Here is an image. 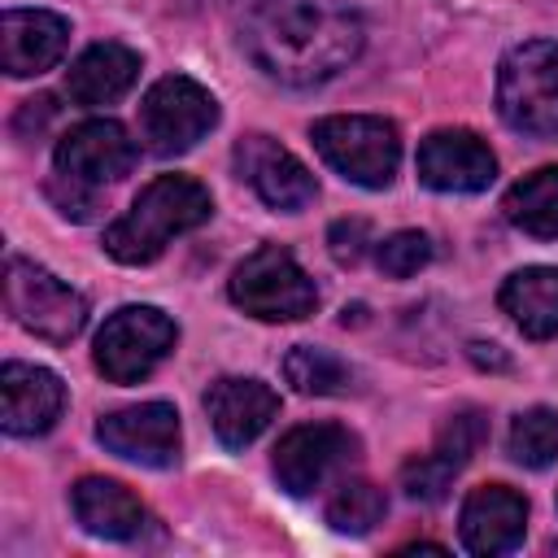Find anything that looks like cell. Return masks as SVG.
I'll use <instances>...</instances> for the list:
<instances>
[{"mask_svg": "<svg viewBox=\"0 0 558 558\" xmlns=\"http://www.w3.org/2000/svg\"><path fill=\"white\" fill-rule=\"evenodd\" d=\"M357 458V436L340 423H301L275 445V480L288 497L318 493L336 471Z\"/></svg>", "mask_w": 558, "mask_h": 558, "instance_id": "obj_10", "label": "cell"}, {"mask_svg": "<svg viewBox=\"0 0 558 558\" xmlns=\"http://www.w3.org/2000/svg\"><path fill=\"white\" fill-rule=\"evenodd\" d=\"M70 510H74L78 527L100 541H140L144 527L153 523L144 501L126 484L105 480V475H83L70 488Z\"/></svg>", "mask_w": 558, "mask_h": 558, "instance_id": "obj_19", "label": "cell"}, {"mask_svg": "<svg viewBox=\"0 0 558 558\" xmlns=\"http://www.w3.org/2000/svg\"><path fill=\"white\" fill-rule=\"evenodd\" d=\"M231 301L262 323H296L318 310V288L283 244L253 248L227 283Z\"/></svg>", "mask_w": 558, "mask_h": 558, "instance_id": "obj_6", "label": "cell"}, {"mask_svg": "<svg viewBox=\"0 0 558 558\" xmlns=\"http://www.w3.org/2000/svg\"><path fill=\"white\" fill-rule=\"evenodd\" d=\"M179 327L157 305H122L96 331L92 362L109 384H140L148 379L174 349Z\"/></svg>", "mask_w": 558, "mask_h": 558, "instance_id": "obj_7", "label": "cell"}, {"mask_svg": "<svg viewBox=\"0 0 558 558\" xmlns=\"http://www.w3.org/2000/svg\"><path fill=\"white\" fill-rule=\"evenodd\" d=\"M218 126V100L187 74L157 78L140 100V140L157 157H179L196 148Z\"/></svg>", "mask_w": 558, "mask_h": 558, "instance_id": "obj_8", "label": "cell"}, {"mask_svg": "<svg viewBox=\"0 0 558 558\" xmlns=\"http://www.w3.org/2000/svg\"><path fill=\"white\" fill-rule=\"evenodd\" d=\"M497 305L510 314V323L527 340H554L558 336V266H523L506 275Z\"/></svg>", "mask_w": 558, "mask_h": 558, "instance_id": "obj_21", "label": "cell"}, {"mask_svg": "<svg viewBox=\"0 0 558 558\" xmlns=\"http://www.w3.org/2000/svg\"><path fill=\"white\" fill-rule=\"evenodd\" d=\"M506 449L519 466L527 471H541L558 458V410L549 405H532L523 414H514L510 423V436H506Z\"/></svg>", "mask_w": 558, "mask_h": 558, "instance_id": "obj_24", "label": "cell"}, {"mask_svg": "<svg viewBox=\"0 0 558 558\" xmlns=\"http://www.w3.org/2000/svg\"><path fill=\"white\" fill-rule=\"evenodd\" d=\"M310 140L318 148V157L349 183L357 187H388L397 166H401V135L388 118L375 113H336V118H318L310 126Z\"/></svg>", "mask_w": 558, "mask_h": 558, "instance_id": "obj_5", "label": "cell"}, {"mask_svg": "<svg viewBox=\"0 0 558 558\" xmlns=\"http://www.w3.org/2000/svg\"><path fill=\"white\" fill-rule=\"evenodd\" d=\"M70 48V22L52 9H4L0 17V65L13 78L52 70Z\"/></svg>", "mask_w": 558, "mask_h": 558, "instance_id": "obj_18", "label": "cell"}, {"mask_svg": "<svg viewBox=\"0 0 558 558\" xmlns=\"http://www.w3.org/2000/svg\"><path fill=\"white\" fill-rule=\"evenodd\" d=\"M375 262H379V270L388 279H410V275H418L432 262V240L423 231H392L375 248Z\"/></svg>", "mask_w": 558, "mask_h": 558, "instance_id": "obj_26", "label": "cell"}, {"mask_svg": "<svg viewBox=\"0 0 558 558\" xmlns=\"http://www.w3.org/2000/svg\"><path fill=\"white\" fill-rule=\"evenodd\" d=\"M135 78H140V52L105 39V44H92L74 57V65L65 70V96L74 105L96 109V105L122 100L135 87Z\"/></svg>", "mask_w": 558, "mask_h": 558, "instance_id": "obj_20", "label": "cell"}, {"mask_svg": "<svg viewBox=\"0 0 558 558\" xmlns=\"http://www.w3.org/2000/svg\"><path fill=\"white\" fill-rule=\"evenodd\" d=\"M497 113L519 135H558V39H527L501 57Z\"/></svg>", "mask_w": 558, "mask_h": 558, "instance_id": "obj_4", "label": "cell"}, {"mask_svg": "<svg viewBox=\"0 0 558 558\" xmlns=\"http://www.w3.org/2000/svg\"><path fill=\"white\" fill-rule=\"evenodd\" d=\"M384 510H388V501L371 480H344V484H336V493L327 501V523L344 536H366L384 519Z\"/></svg>", "mask_w": 558, "mask_h": 558, "instance_id": "obj_25", "label": "cell"}, {"mask_svg": "<svg viewBox=\"0 0 558 558\" xmlns=\"http://www.w3.org/2000/svg\"><path fill=\"white\" fill-rule=\"evenodd\" d=\"M458 532H462V545L480 558L510 554L523 545V532H527V497L514 493L510 484H480L462 501Z\"/></svg>", "mask_w": 558, "mask_h": 558, "instance_id": "obj_16", "label": "cell"}, {"mask_svg": "<svg viewBox=\"0 0 558 558\" xmlns=\"http://www.w3.org/2000/svg\"><path fill=\"white\" fill-rule=\"evenodd\" d=\"M96 440L140 466L166 471L179 462V410L170 401H140L126 410H113L96 423Z\"/></svg>", "mask_w": 558, "mask_h": 558, "instance_id": "obj_11", "label": "cell"}, {"mask_svg": "<svg viewBox=\"0 0 558 558\" xmlns=\"http://www.w3.org/2000/svg\"><path fill=\"white\" fill-rule=\"evenodd\" d=\"M501 214L510 227H519L523 235L536 240H558V166H541L532 174H523L506 201Z\"/></svg>", "mask_w": 558, "mask_h": 558, "instance_id": "obj_22", "label": "cell"}, {"mask_svg": "<svg viewBox=\"0 0 558 558\" xmlns=\"http://www.w3.org/2000/svg\"><path fill=\"white\" fill-rule=\"evenodd\" d=\"M488 440V418L480 410H458L445 418V427L436 432L432 449L410 458L401 466V488L414 497V501H440L453 484V475L475 458V449Z\"/></svg>", "mask_w": 558, "mask_h": 558, "instance_id": "obj_12", "label": "cell"}, {"mask_svg": "<svg viewBox=\"0 0 558 558\" xmlns=\"http://www.w3.org/2000/svg\"><path fill=\"white\" fill-rule=\"evenodd\" d=\"M0 423L9 436H44L57 427L65 410V384L35 362L0 366Z\"/></svg>", "mask_w": 558, "mask_h": 558, "instance_id": "obj_17", "label": "cell"}, {"mask_svg": "<svg viewBox=\"0 0 558 558\" xmlns=\"http://www.w3.org/2000/svg\"><path fill=\"white\" fill-rule=\"evenodd\" d=\"M240 48L266 78L318 87L362 57L366 26L349 0H248Z\"/></svg>", "mask_w": 558, "mask_h": 558, "instance_id": "obj_1", "label": "cell"}, {"mask_svg": "<svg viewBox=\"0 0 558 558\" xmlns=\"http://www.w3.org/2000/svg\"><path fill=\"white\" fill-rule=\"evenodd\" d=\"M466 353H471L475 366H493V371H506V366H510V357H506L497 344H480V340H475V344H466Z\"/></svg>", "mask_w": 558, "mask_h": 558, "instance_id": "obj_28", "label": "cell"}, {"mask_svg": "<svg viewBox=\"0 0 558 558\" xmlns=\"http://www.w3.org/2000/svg\"><path fill=\"white\" fill-rule=\"evenodd\" d=\"M418 183L432 192H484L497 179L493 148L466 126H440L418 144Z\"/></svg>", "mask_w": 558, "mask_h": 558, "instance_id": "obj_13", "label": "cell"}, {"mask_svg": "<svg viewBox=\"0 0 558 558\" xmlns=\"http://www.w3.org/2000/svg\"><path fill=\"white\" fill-rule=\"evenodd\" d=\"M205 414L227 449H248L279 414V392L253 375H222L205 388Z\"/></svg>", "mask_w": 558, "mask_h": 558, "instance_id": "obj_15", "label": "cell"}, {"mask_svg": "<svg viewBox=\"0 0 558 558\" xmlns=\"http://www.w3.org/2000/svg\"><path fill=\"white\" fill-rule=\"evenodd\" d=\"M214 214V196L209 187H201L187 174H157L135 201L131 209L109 222L105 231V253L122 266H148L166 253L170 240L205 227Z\"/></svg>", "mask_w": 558, "mask_h": 558, "instance_id": "obj_2", "label": "cell"}, {"mask_svg": "<svg viewBox=\"0 0 558 558\" xmlns=\"http://www.w3.org/2000/svg\"><path fill=\"white\" fill-rule=\"evenodd\" d=\"M283 379H288L296 392H305V397H331V392H344V388L353 384V371H349L336 353H327V349L296 344V349H288V357H283Z\"/></svg>", "mask_w": 558, "mask_h": 558, "instance_id": "obj_23", "label": "cell"}, {"mask_svg": "<svg viewBox=\"0 0 558 558\" xmlns=\"http://www.w3.org/2000/svg\"><path fill=\"white\" fill-rule=\"evenodd\" d=\"M235 170L270 209H283V214H301L318 196V183L305 170V161L292 157L283 144H275L270 135H244L235 144Z\"/></svg>", "mask_w": 558, "mask_h": 558, "instance_id": "obj_14", "label": "cell"}, {"mask_svg": "<svg viewBox=\"0 0 558 558\" xmlns=\"http://www.w3.org/2000/svg\"><path fill=\"white\" fill-rule=\"evenodd\" d=\"M4 310L13 314L17 327L48 344H70L87 327V301L70 283H61L52 270L9 257L4 266Z\"/></svg>", "mask_w": 558, "mask_h": 558, "instance_id": "obj_9", "label": "cell"}, {"mask_svg": "<svg viewBox=\"0 0 558 558\" xmlns=\"http://www.w3.org/2000/svg\"><path fill=\"white\" fill-rule=\"evenodd\" d=\"M366 244H371V227L362 218H336L331 231H327V248H331V257L340 266H357Z\"/></svg>", "mask_w": 558, "mask_h": 558, "instance_id": "obj_27", "label": "cell"}, {"mask_svg": "<svg viewBox=\"0 0 558 558\" xmlns=\"http://www.w3.org/2000/svg\"><path fill=\"white\" fill-rule=\"evenodd\" d=\"M135 161H140V144L126 135L122 122L87 118L57 140V153H52L57 174L48 183V196L57 201V209L65 218L87 222L96 209V187L126 179L135 170Z\"/></svg>", "mask_w": 558, "mask_h": 558, "instance_id": "obj_3", "label": "cell"}]
</instances>
